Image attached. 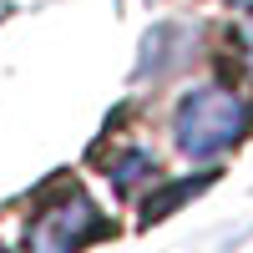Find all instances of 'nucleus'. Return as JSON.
Returning a JSON list of instances; mask_svg holds the SVG:
<instances>
[{"label": "nucleus", "mask_w": 253, "mask_h": 253, "mask_svg": "<svg viewBox=\"0 0 253 253\" xmlns=\"http://www.w3.org/2000/svg\"><path fill=\"white\" fill-rule=\"evenodd\" d=\"M243 126H248V107L233 96V91H223V86H198L193 96L177 107V147L187 157H218L228 152L238 137H243Z\"/></svg>", "instance_id": "nucleus-1"}, {"label": "nucleus", "mask_w": 253, "mask_h": 253, "mask_svg": "<svg viewBox=\"0 0 253 253\" xmlns=\"http://www.w3.org/2000/svg\"><path fill=\"white\" fill-rule=\"evenodd\" d=\"M91 233H96V208L76 193V198H66V208H51L31 228V248H76Z\"/></svg>", "instance_id": "nucleus-2"}, {"label": "nucleus", "mask_w": 253, "mask_h": 253, "mask_svg": "<svg viewBox=\"0 0 253 253\" xmlns=\"http://www.w3.org/2000/svg\"><path fill=\"white\" fill-rule=\"evenodd\" d=\"M243 46H248V66H253V20H243Z\"/></svg>", "instance_id": "nucleus-3"}, {"label": "nucleus", "mask_w": 253, "mask_h": 253, "mask_svg": "<svg viewBox=\"0 0 253 253\" xmlns=\"http://www.w3.org/2000/svg\"><path fill=\"white\" fill-rule=\"evenodd\" d=\"M238 5H253V0H238Z\"/></svg>", "instance_id": "nucleus-4"}]
</instances>
